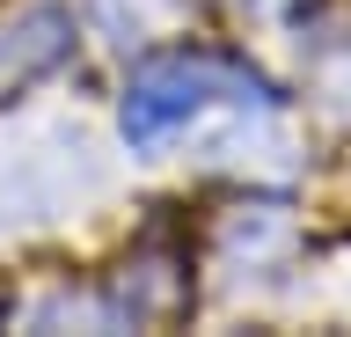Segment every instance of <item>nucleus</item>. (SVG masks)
<instances>
[{"instance_id": "obj_1", "label": "nucleus", "mask_w": 351, "mask_h": 337, "mask_svg": "<svg viewBox=\"0 0 351 337\" xmlns=\"http://www.w3.org/2000/svg\"><path fill=\"white\" fill-rule=\"evenodd\" d=\"M219 95H227V103H271L249 67H227L213 51H176V59H154V67L132 73L125 103H117V125H125L132 147H154V139H169L176 125H191Z\"/></svg>"}, {"instance_id": "obj_2", "label": "nucleus", "mask_w": 351, "mask_h": 337, "mask_svg": "<svg viewBox=\"0 0 351 337\" xmlns=\"http://www.w3.org/2000/svg\"><path fill=\"white\" fill-rule=\"evenodd\" d=\"M66 51H73V23H66V8H29L22 23L0 30V95H15L22 81L51 73Z\"/></svg>"}, {"instance_id": "obj_3", "label": "nucleus", "mask_w": 351, "mask_h": 337, "mask_svg": "<svg viewBox=\"0 0 351 337\" xmlns=\"http://www.w3.org/2000/svg\"><path fill=\"white\" fill-rule=\"evenodd\" d=\"M191 8L197 0H88V23H95V37H110V45H154V37H169Z\"/></svg>"}]
</instances>
